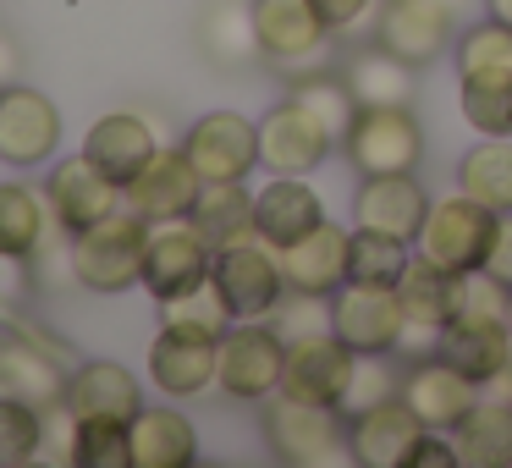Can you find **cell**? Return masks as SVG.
Returning <instances> with one entry per match:
<instances>
[{"label":"cell","mask_w":512,"mask_h":468,"mask_svg":"<svg viewBox=\"0 0 512 468\" xmlns=\"http://www.w3.org/2000/svg\"><path fill=\"white\" fill-rule=\"evenodd\" d=\"M259 408H265L270 457H281V463H298V468L353 463V441H347V413H342V408L298 402V397H287V391H270Z\"/></svg>","instance_id":"6da1fadb"},{"label":"cell","mask_w":512,"mask_h":468,"mask_svg":"<svg viewBox=\"0 0 512 468\" xmlns=\"http://www.w3.org/2000/svg\"><path fill=\"white\" fill-rule=\"evenodd\" d=\"M160 138H155V122L138 111H111L100 116V122L89 127V138H83V155L94 160V166L105 171V177H116L127 188V182L138 177V171L155 160Z\"/></svg>","instance_id":"603a6c76"},{"label":"cell","mask_w":512,"mask_h":468,"mask_svg":"<svg viewBox=\"0 0 512 468\" xmlns=\"http://www.w3.org/2000/svg\"><path fill=\"white\" fill-rule=\"evenodd\" d=\"M61 144V111L50 94L28 89L23 78L0 89V160L6 166H39Z\"/></svg>","instance_id":"9a60e30c"},{"label":"cell","mask_w":512,"mask_h":468,"mask_svg":"<svg viewBox=\"0 0 512 468\" xmlns=\"http://www.w3.org/2000/svg\"><path fill=\"white\" fill-rule=\"evenodd\" d=\"M34 463L78 468V413L67 408V397L39 408V452H34Z\"/></svg>","instance_id":"7bdbcfd3"},{"label":"cell","mask_w":512,"mask_h":468,"mask_svg":"<svg viewBox=\"0 0 512 468\" xmlns=\"http://www.w3.org/2000/svg\"><path fill=\"white\" fill-rule=\"evenodd\" d=\"M254 28L259 50L281 78H303V72H331L336 45L325 17L314 12V0H254Z\"/></svg>","instance_id":"3957f363"},{"label":"cell","mask_w":512,"mask_h":468,"mask_svg":"<svg viewBox=\"0 0 512 468\" xmlns=\"http://www.w3.org/2000/svg\"><path fill=\"white\" fill-rule=\"evenodd\" d=\"M67 408L78 413V419H133V413L144 408V397H138L133 369L111 364V358H94V364L72 369Z\"/></svg>","instance_id":"4316f807"},{"label":"cell","mask_w":512,"mask_h":468,"mask_svg":"<svg viewBox=\"0 0 512 468\" xmlns=\"http://www.w3.org/2000/svg\"><path fill=\"white\" fill-rule=\"evenodd\" d=\"M347 265H353V232L336 221H320L314 232L281 248L287 292H309V298H331L336 287H347Z\"/></svg>","instance_id":"d6986e66"},{"label":"cell","mask_w":512,"mask_h":468,"mask_svg":"<svg viewBox=\"0 0 512 468\" xmlns=\"http://www.w3.org/2000/svg\"><path fill=\"white\" fill-rule=\"evenodd\" d=\"M67 369H61V347L45 342L39 331L28 325H12V331L0 336V391L6 397H23L34 408L45 402H61L67 397Z\"/></svg>","instance_id":"2e32d148"},{"label":"cell","mask_w":512,"mask_h":468,"mask_svg":"<svg viewBox=\"0 0 512 468\" xmlns=\"http://www.w3.org/2000/svg\"><path fill=\"white\" fill-rule=\"evenodd\" d=\"M496 226H501L496 210H485L479 199H468V193L457 188V193H446V199L430 204L413 248H419L424 259H435L441 270L468 276V270H485L490 243H496Z\"/></svg>","instance_id":"277c9868"},{"label":"cell","mask_w":512,"mask_h":468,"mask_svg":"<svg viewBox=\"0 0 512 468\" xmlns=\"http://www.w3.org/2000/svg\"><path fill=\"white\" fill-rule=\"evenodd\" d=\"M160 325H166V331H188V336H210V342H221V336L237 325V314L226 309L221 287H215V276H210V281H199L193 292H182V298L160 303Z\"/></svg>","instance_id":"d590c367"},{"label":"cell","mask_w":512,"mask_h":468,"mask_svg":"<svg viewBox=\"0 0 512 468\" xmlns=\"http://www.w3.org/2000/svg\"><path fill=\"white\" fill-rule=\"evenodd\" d=\"M507 353H512V331L496 314H457L441 331V358H452V364L463 369L468 380H479V386L507 364Z\"/></svg>","instance_id":"83f0119b"},{"label":"cell","mask_w":512,"mask_h":468,"mask_svg":"<svg viewBox=\"0 0 512 468\" xmlns=\"http://www.w3.org/2000/svg\"><path fill=\"white\" fill-rule=\"evenodd\" d=\"M446 435H452L457 468H507L512 463V408L507 402L479 397Z\"/></svg>","instance_id":"f1b7e54d"},{"label":"cell","mask_w":512,"mask_h":468,"mask_svg":"<svg viewBox=\"0 0 512 468\" xmlns=\"http://www.w3.org/2000/svg\"><path fill=\"white\" fill-rule=\"evenodd\" d=\"M485 6V17H501V23H512V0H479Z\"/></svg>","instance_id":"c3c4849f"},{"label":"cell","mask_w":512,"mask_h":468,"mask_svg":"<svg viewBox=\"0 0 512 468\" xmlns=\"http://www.w3.org/2000/svg\"><path fill=\"white\" fill-rule=\"evenodd\" d=\"M50 226H56V210H50L45 193L17 188V182H0V254L6 259H34Z\"/></svg>","instance_id":"d6a6232c"},{"label":"cell","mask_w":512,"mask_h":468,"mask_svg":"<svg viewBox=\"0 0 512 468\" xmlns=\"http://www.w3.org/2000/svg\"><path fill=\"white\" fill-rule=\"evenodd\" d=\"M507 331H512V292H507Z\"/></svg>","instance_id":"f907efd6"},{"label":"cell","mask_w":512,"mask_h":468,"mask_svg":"<svg viewBox=\"0 0 512 468\" xmlns=\"http://www.w3.org/2000/svg\"><path fill=\"white\" fill-rule=\"evenodd\" d=\"M254 221H259V237H265L270 248H287V243H298L303 232H314V226L325 221V204H320V193H314L309 182L276 177L270 188L254 193Z\"/></svg>","instance_id":"484cf974"},{"label":"cell","mask_w":512,"mask_h":468,"mask_svg":"<svg viewBox=\"0 0 512 468\" xmlns=\"http://www.w3.org/2000/svg\"><path fill=\"white\" fill-rule=\"evenodd\" d=\"M479 397H485L479 380H468L463 369H457L452 358H441V353L413 358V364L402 369V402H408L430 430H452Z\"/></svg>","instance_id":"ac0fdd59"},{"label":"cell","mask_w":512,"mask_h":468,"mask_svg":"<svg viewBox=\"0 0 512 468\" xmlns=\"http://www.w3.org/2000/svg\"><path fill=\"white\" fill-rule=\"evenodd\" d=\"M17 78H23V50H17V39L0 28V89L17 83Z\"/></svg>","instance_id":"bcb514c9"},{"label":"cell","mask_w":512,"mask_h":468,"mask_svg":"<svg viewBox=\"0 0 512 468\" xmlns=\"http://www.w3.org/2000/svg\"><path fill=\"white\" fill-rule=\"evenodd\" d=\"M408 237L391 232H369V226H353V265H347V281H375V287H397V276L408 270Z\"/></svg>","instance_id":"8d00e7d4"},{"label":"cell","mask_w":512,"mask_h":468,"mask_svg":"<svg viewBox=\"0 0 512 468\" xmlns=\"http://www.w3.org/2000/svg\"><path fill=\"white\" fill-rule=\"evenodd\" d=\"M463 122L485 138H507L512 133V83L463 78Z\"/></svg>","instance_id":"b9f144b4"},{"label":"cell","mask_w":512,"mask_h":468,"mask_svg":"<svg viewBox=\"0 0 512 468\" xmlns=\"http://www.w3.org/2000/svg\"><path fill=\"white\" fill-rule=\"evenodd\" d=\"M127 430H133V468H188L199 457V435L177 408H138Z\"/></svg>","instance_id":"f546056e"},{"label":"cell","mask_w":512,"mask_h":468,"mask_svg":"<svg viewBox=\"0 0 512 468\" xmlns=\"http://www.w3.org/2000/svg\"><path fill=\"white\" fill-rule=\"evenodd\" d=\"M199 45L215 67H248L259 61V28H254V6L248 0H210L199 17Z\"/></svg>","instance_id":"4dcf8cb0"},{"label":"cell","mask_w":512,"mask_h":468,"mask_svg":"<svg viewBox=\"0 0 512 468\" xmlns=\"http://www.w3.org/2000/svg\"><path fill=\"white\" fill-rule=\"evenodd\" d=\"M39 452V408L0 391V468H23Z\"/></svg>","instance_id":"60d3db41"},{"label":"cell","mask_w":512,"mask_h":468,"mask_svg":"<svg viewBox=\"0 0 512 468\" xmlns=\"http://www.w3.org/2000/svg\"><path fill=\"white\" fill-rule=\"evenodd\" d=\"M331 149H336L331 127H325L298 94H287L281 105H270V111L259 116V166L276 171V177H303V171H314Z\"/></svg>","instance_id":"9c48e42d"},{"label":"cell","mask_w":512,"mask_h":468,"mask_svg":"<svg viewBox=\"0 0 512 468\" xmlns=\"http://www.w3.org/2000/svg\"><path fill=\"white\" fill-rule=\"evenodd\" d=\"M45 199H50V210H56V221L78 237V232H89L94 221H105V215L122 210L127 193H122V182L105 177L89 155H72V160H61V166L50 171Z\"/></svg>","instance_id":"e0dca14e"},{"label":"cell","mask_w":512,"mask_h":468,"mask_svg":"<svg viewBox=\"0 0 512 468\" xmlns=\"http://www.w3.org/2000/svg\"><path fill=\"white\" fill-rule=\"evenodd\" d=\"M122 193H127V210H138L144 221H177V215H193L204 177L188 160V149H155V160Z\"/></svg>","instance_id":"ffe728a7"},{"label":"cell","mask_w":512,"mask_h":468,"mask_svg":"<svg viewBox=\"0 0 512 468\" xmlns=\"http://www.w3.org/2000/svg\"><path fill=\"white\" fill-rule=\"evenodd\" d=\"M347 441H353V463H364V468H413L419 446L430 441V424L402 397H391L380 408L353 413L347 419Z\"/></svg>","instance_id":"7c38bea8"},{"label":"cell","mask_w":512,"mask_h":468,"mask_svg":"<svg viewBox=\"0 0 512 468\" xmlns=\"http://www.w3.org/2000/svg\"><path fill=\"white\" fill-rule=\"evenodd\" d=\"M336 72H342V83L353 89L358 105H413V94H419V83H413V72L402 56H391L386 45H364V50H347L342 61H336Z\"/></svg>","instance_id":"d4e9b609"},{"label":"cell","mask_w":512,"mask_h":468,"mask_svg":"<svg viewBox=\"0 0 512 468\" xmlns=\"http://www.w3.org/2000/svg\"><path fill=\"white\" fill-rule=\"evenodd\" d=\"M215 287H221L226 309L237 320H270L287 292V276H281V248H270L265 237L254 243H232V248H215Z\"/></svg>","instance_id":"ba28073f"},{"label":"cell","mask_w":512,"mask_h":468,"mask_svg":"<svg viewBox=\"0 0 512 468\" xmlns=\"http://www.w3.org/2000/svg\"><path fill=\"white\" fill-rule=\"evenodd\" d=\"M133 419H78V468H133Z\"/></svg>","instance_id":"ab89813d"},{"label":"cell","mask_w":512,"mask_h":468,"mask_svg":"<svg viewBox=\"0 0 512 468\" xmlns=\"http://www.w3.org/2000/svg\"><path fill=\"white\" fill-rule=\"evenodd\" d=\"M397 298L408 325H430V331H446V325L463 314V276L457 270H441L435 259H424L413 248L408 270L397 276Z\"/></svg>","instance_id":"cb8c5ba5"},{"label":"cell","mask_w":512,"mask_h":468,"mask_svg":"<svg viewBox=\"0 0 512 468\" xmlns=\"http://www.w3.org/2000/svg\"><path fill=\"white\" fill-rule=\"evenodd\" d=\"M215 369H221V342L210 336H188V331H166L149 342V380H155L166 397H199L215 386Z\"/></svg>","instance_id":"7402d4cb"},{"label":"cell","mask_w":512,"mask_h":468,"mask_svg":"<svg viewBox=\"0 0 512 468\" xmlns=\"http://www.w3.org/2000/svg\"><path fill=\"white\" fill-rule=\"evenodd\" d=\"M314 12L325 17V28H331V34H353V28L375 23L380 0H314Z\"/></svg>","instance_id":"ee69618b"},{"label":"cell","mask_w":512,"mask_h":468,"mask_svg":"<svg viewBox=\"0 0 512 468\" xmlns=\"http://www.w3.org/2000/svg\"><path fill=\"white\" fill-rule=\"evenodd\" d=\"M281 364H287V336L270 320H237L221 336L215 386L237 402H265L270 391H281Z\"/></svg>","instance_id":"52a82bcc"},{"label":"cell","mask_w":512,"mask_h":468,"mask_svg":"<svg viewBox=\"0 0 512 468\" xmlns=\"http://www.w3.org/2000/svg\"><path fill=\"white\" fill-rule=\"evenodd\" d=\"M402 397V369L391 353H358L353 358V380H347V397H342V413L353 419V413L364 408H380V402Z\"/></svg>","instance_id":"f35d334b"},{"label":"cell","mask_w":512,"mask_h":468,"mask_svg":"<svg viewBox=\"0 0 512 468\" xmlns=\"http://www.w3.org/2000/svg\"><path fill=\"white\" fill-rule=\"evenodd\" d=\"M424 215H430V193L419 188L413 171H391V177H364L353 193V221L369 232H391V237H419Z\"/></svg>","instance_id":"44dd1931"},{"label":"cell","mask_w":512,"mask_h":468,"mask_svg":"<svg viewBox=\"0 0 512 468\" xmlns=\"http://www.w3.org/2000/svg\"><path fill=\"white\" fill-rule=\"evenodd\" d=\"M353 347L336 331H309L287 342V364H281V391L298 402H320V408H342L347 380H353Z\"/></svg>","instance_id":"8fae6325"},{"label":"cell","mask_w":512,"mask_h":468,"mask_svg":"<svg viewBox=\"0 0 512 468\" xmlns=\"http://www.w3.org/2000/svg\"><path fill=\"white\" fill-rule=\"evenodd\" d=\"M457 188L485 210L512 215V138H485V144L468 149L463 166H457Z\"/></svg>","instance_id":"836d02e7"},{"label":"cell","mask_w":512,"mask_h":468,"mask_svg":"<svg viewBox=\"0 0 512 468\" xmlns=\"http://www.w3.org/2000/svg\"><path fill=\"white\" fill-rule=\"evenodd\" d=\"M193 221L199 232L210 237L215 248H232V243H254L259 221H254V193L243 182H204L199 204H193Z\"/></svg>","instance_id":"1f68e13d"},{"label":"cell","mask_w":512,"mask_h":468,"mask_svg":"<svg viewBox=\"0 0 512 468\" xmlns=\"http://www.w3.org/2000/svg\"><path fill=\"white\" fill-rule=\"evenodd\" d=\"M182 149H188L204 182H243L259 166V122H248L237 111H210L188 127Z\"/></svg>","instance_id":"5bb4252c"},{"label":"cell","mask_w":512,"mask_h":468,"mask_svg":"<svg viewBox=\"0 0 512 468\" xmlns=\"http://www.w3.org/2000/svg\"><path fill=\"white\" fill-rule=\"evenodd\" d=\"M479 391H485L490 402H507V408H512V353H507V364H501V369H496V375H490Z\"/></svg>","instance_id":"7dc6e473"},{"label":"cell","mask_w":512,"mask_h":468,"mask_svg":"<svg viewBox=\"0 0 512 468\" xmlns=\"http://www.w3.org/2000/svg\"><path fill=\"white\" fill-rule=\"evenodd\" d=\"M452 6L446 0H380L375 12V45L402 56L408 67H430L452 45Z\"/></svg>","instance_id":"4fadbf2b"},{"label":"cell","mask_w":512,"mask_h":468,"mask_svg":"<svg viewBox=\"0 0 512 468\" xmlns=\"http://www.w3.org/2000/svg\"><path fill=\"white\" fill-rule=\"evenodd\" d=\"M402 298L397 287H375V281H347L331 292V331L342 336L353 353H397L402 342Z\"/></svg>","instance_id":"30bf717a"},{"label":"cell","mask_w":512,"mask_h":468,"mask_svg":"<svg viewBox=\"0 0 512 468\" xmlns=\"http://www.w3.org/2000/svg\"><path fill=\"white\" fill-rule=\"evenodd\" d=\"M446 6H452V12H463V6H468V0H446Z\"/></svg>","instance_id":"681fc988"},{"label":"cell","mask_w":512,"mask_h":468,"mask_svg":"<svg viewBox=\"0 0 512 468\" xmlns=\"http://www.w3.org/2000/svg\"><path fill=\"white\" fill-rule=\"evenodd\" d=\"M144 254H149V221L127 204L72 237V270H78V287L89 292L138 287L144 281Z\"/></svg>","instance_id":"7a4b0ae2"},{"label":"cell","mask_w":512,"mask_h":468,"mask_svg":"<svg viewBox=\"0 0 512 468\" xmlns=\"http://www.w3.org/2000/svg\"><path fill=\"white\" fill-rule=\"evenodd\" d=\"M485 270H490L496 281H507V287H512V215H501V226H496V243H490Z\"/></svg>","instance_id":"f6af8a7d"},{"label":"cell","mask_w":512,"mask_h":468,"mask_svg":"<svg viewBox=\"0 0 512 468\" xmlns=\"http://www.w3.org/2000/svg\"><path fill=\"white\" fill-rule=\"evenodd\" d=\"M358 177H391V171H419L424 160V127L413 105H358L342 144Z\"/></svg>","instance_id":"5b68a950"},{"label":"cell","mask_w":512,"mask_h":468,"mask_svg":"<svg viewBox=\"0 0 512 468\" xmlns=\"http://www.w3.org/2000/svg\"><path fill=\"white\" fill-rule=\"evenodd\" d=\"M292 94H298V100L331 127L336 144H342L347 127H353V116H358V100H353V89L342 83V72H303V78H292Z\"/></svg>","instance_id":"74e56055"},{"label":"cell","mask_w":512,"mask_h":468,"mask_svg":"<svg viewBox=\"0 0 512 468\" xmlns=\"http://www.w3.org/2000/svg\"><path fill=\"white\" fill-rule=\"evenodd\" d=\"M457 78L512 83V23L485 17V23L463 28V39H457Z\"/></svg>","instance_id":"e575fe53"},{"label":"cell","mask_w":512,"mask_h":468,"mask_svg":"<svg viewBox=\"0 0 512 468\" xmlns=\"http://www.w3.org/2000/svg\"><path fill=\"white\" fill-rule=\"evenodd\" d=\"M215 270V243L199 232L193 215L177 221H149V254H144V287L155 303L182 298Z\"/></svg>","instance_id":"8992f818"}]
</instances>
